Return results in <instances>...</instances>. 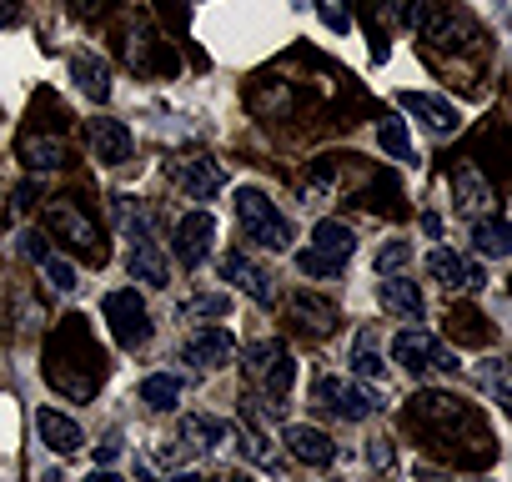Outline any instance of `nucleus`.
Segmentation results:
<instances>
[{
  "label": "nucleus",
  "mask_w": 512,
  "mask_h": 482,
  "mask_svg": "<svg viewBox=\"0 0 512 482\" xmlns=\"http://www.w3.org/2000/svg\"><path fill=\"white\" fill-rule=\"evenodd\" d=\"M377 141H382L387 156H397V161H417V151H412V141H407V121H382V126H377Z\"/></svg>",
  "instance_id": "obj_32"
},
{
  "label": "nucleus",
  "mask_w": 512,
  "mask_h": 482,
  "mask_svg": "<svg viewBox=\"0 0 512 482\" xmlns=\"http://www.w3.org/2000/svg\"><path fill=\"white\" fill-rule=\"evenodd\" d=\"M472 482H492V477H472Z\"/></svg>",
  "instance_id": "obj_48"
},
{
  "label": "nucleus",
  "mask_w": 512,
  "mask_h": 482,
  "mask_svg": "<svg viewBox=\"0 0 512 482\" xmlns=\"http://www.w3.org/2000/svg\"><path fill=\"white\" fill-rule=\"evenodd\" d=\"M181 357H186L196 372H221V367H231V357H236V337H231L226 327H201V332L186 337Z\"/></svg>",
  "instance_id": "obj_10"
},
{
  "label": "nucleus",
  "mask_w": 512,
  "mask_h": 482,
  "mask_svg": "<svg viewBox=\"0 0 512 482\" xmlns=\"http://www.w3.org/2000/svg\"><path fill=\"white\" fill-rule=\"evenodd\" d=\"M352 372H357V377H367V382H382V377H387V362L377 357L372 332H362V337H357V347H352Z\"/></svg>",
  "instance_id": "obj_31"
},
{
  "label": "nucleus",
  "mask_w": 512,
  "mask_h": 482,
  "mask_svg": "<svg viewBox=\"0 0 512 482\" xmlns=\"http://www.w3.org/2000/svg\"><path fill=\"white\" fill-rule=\"evenodd\" d=\"M397 267H407V247H402V241H387V247L377 252V272H382V277H392Z\"/></svg>",
  "instance_id": "obj_38"
},
{
  "label": "nucleus",
  "mask_w": 512,
  "mask_h": 482,
  "mask_svg": "<svg viewBox=\"0 0 512 482\" xmlns=\"http://www.w3.org/2000/svg\"><path fill=\"white\" fill-rule=\"evenodd\" d=\"M46 226H51V236L56 241H66V247H76L86 262H101L106 257V247H101V226L71 201V196H61V201H51L46 206Z\"/></svg>",
  "instance_id": "obj_4"
},
{
  "label": "nucleus",
  "mask_w": 512,
  "mask_h": 482,
  "mask_svg": "<svg viewBox=\"0 0 512 482\" xmlns=\"http://www.w3.org/2000/svg\"><path fill=\"white\" fill-rule=\"evenodd\" d=\"M51 247H46V236L41 231H21V257H31V262H41Z\"/></svg>",
  "instance_id": "obj_39"
},
{
  "label": "nucleus",
  "mask_w": 512,
  "mask_h": 482,
  "mask_svg": "<svg viewBox=\"0 0 512 482\" xmlns=\"http://www.w3.org/2000/svg\"><path fill=\"white\" fill-rule=\"evenodd\" d=\"M21 156H26V166H31V171H56V166H66V161H71V146H66V136L31 131V136L21 141Z\"/></svg>",
  "instance_id": "obj_21"
},
{
  "label": "nucleus",
  "mask_w": 512,
  "mask_h": 482,
  "mask_svg": "<svg viewBox=\"0 0 512 482\" xmlns=\"http://www.w3.org/2000/svg\"><path fill=\"white\" fill-rule=\"evenodd\" d=\"M472 247H477L482 257H507V252H512L507 221H502V216H477V221H472Z\"/></svg>",
  "instance_id": "obj_26"
},
{
  "label": "nucleus",
  "mask_w": 512,
  "mask_h": 482,
  "mask_svg": "<svg viewBox=\"0 0 512 482\" xmlns=\"http://www.w3.org/2000/svg\"><path fill=\"white\" fill-rule=\"evenodd\" d=\"M126 241H131V247H126V272L136 282H146L151 292H161L171 282V267H166L161 247H156V231H141V236H126Z\"/></svg>",
  "instance_id": "obj_12"
},
{
  "label": "nucleus",
  "mask_w": 512,
  "mask_h": 482,
  "mask_svg": "<svg viewBox=\"0 0 512 482\" xmlns=\"http://www.w3.org/2000/svg\"><path fill=\"white\" fill-rule=\"evenodd\" d=\"M322 21H327L332 31H347V26H352V21H347V16H342L337 6H322Z\"/></svg>",
  "instance_id": "obj_42"
},
{
  "label": "nucleus",
  "mask_w": 512,
  "mask_h": 482,
  "mask_svg": "<svg viewBox=\"0 0 512 482\" xmlns=\"http://www.w3.org/2000/svg\"><path fill=\"white\" fill-rule=\"evenodd\" d=\"M312 397H317L327 412H337L342 422H367V417L382 407V397H377L372 387H357V382H347V377H317Z\"/></svg>",
  "instance_id": "obj_6"
},
{
  "label": "nucleus",
  "mask_w": 512,
  "mask_h": 482,
  "mask_svg": "<svg viewBox=\"0 0 512 482\" xmlns=\"http://www.w3.org/2000/svg\"><path fill=\"white\" fill-rule=\"evenodd\" d=\"M46 377L61 397L71 402H91L101 387V352L86 332V317H66L46 347Z\"/></svg>",
  "instance_id": "obj_1"
},
{
  "label": "nucleus",
  "mask_w": 512,
  "mask_h": 482,
  "mask_svg": "<svg viewBox=\"0 0 512 482\" xmlns=\"http://www.w3.org/2000/svg\"><path fill=\"white\" fill-rule=\"evenodd\" d=\"M216 482H251L246 472H226V477H216Z\"/></svg>",
  "instance_id": "obj_47"
},
{
  "label": "nucleus",
  "mask_w": 512,
  "mask_h": 482,
  "mask_svg": "<svg viewBox=\"0 0 512 482\" xmlns=\"http://www.w3.org/2000/svg\"><path fill=\"white\" fill-rule=\"evenodd\" d=\"M292 317H297L307 332H317V337L337 332V322H342L337 302H327V297H312V292H297V297H292Z\"/></svg>",
  "instance_id": "obj_23"
},
{
  "label": "nucleus",
  "mask_w": 512,
  "mask_h": 482,
  "mask_svg": "<svg viewBox=\"0 0 512 482\" xmlns=\"http://www.w3.org/2000/svg\"><path fill=\"white\" fill-rule=\"evenodd\" d=\"M312 247H317V252H327V257L352 262L357 236H352V226H342V221H317V226H312Z\"/></svg>",
  "instance_id": "obj_27"
},
{
  "label": "nucleus",
  "mask_w": 512,
  "mask_h": 482,
  "mask_svg": "<svg viewBox=\"0 0 512 482\" xmlns=\"http://www.w3.org/2000/svg\"><path fill=\"white\" fill-rule=\"evenodd\" d=\"M171 482H206V477H201V472H176Z\"/></svg>",
  "instance_id": "obj_46"
},
{
  "label": "nucleus",
  "mask_w": 512,
  "mask_h": 482,
  "mask_svg": "<svg viewBox=\"0 0 512 482\" xmlns=\"http://www.w3.org/2000/svg\"><path fill=\"white\" fill-rule=\"evenodd\" d=\"M36 432H41V442H46L51 452H61V457L81 452V442H86V432H81L71 417H61L56 407H41V412H36Z\"/></svg>",
  "instance_id": "obj_19"
},
{
  "label": "nucleus",
  "mask_w": 512,
  "mask_h": 482,
  "mask_svg": "<svg viewBox=\"0 0 512 482\" xmlns=\"http://www.w3.org/2000/svg\"><path fill=\"white\" fill-rule=\"evenodd\" d=\"M126 61L136 66V71H161V76H171L176 71V56H171V46L156 36V26H146L141 16H131L126 21Z\"/></svg>",
  "instance_id": "obj_9"
},
{
  "label": "nucleus",
  "mask_w": 512,
  "mask_h": 482,
  "mask_svg": "<svg viewBox=\"0 0 512 482\" xmlns=\"http://www.w3.org/2000/svg\"><path fill=\"white\" fill-rule=\"evenodd\" d=\"M111 221L121 236H141V231H156V216L136 201V196H111Z\"/></svg>",
  "instance_id": "obj_28"
},
{
  "label": "nucleus",
  "mask_w": 512,
  "mask_h": 482,
  "mask_svg": "<svg viewBox=\"0 0 512 482\" xmlns=\"http://www.w3.org/2000/svg\"><path fill=\"white\" fill-rule=\"evenodd\" d=\"M171 181H176L191 201H211V196L226 186V171H221L211 156H186V161H171Z\"/></svg>",
  "instance_id": "obj_13"
},
{
  "label": "nucleus",
  "mask_w": 512,
  "mask_h": 482,
  "mask_svg": "<svg viewBox=\"0 0 512 482\" xmlns=\"http://www.w3.org/2000/svg\"><path fill=\"white\" fill-rule=\"evenodd\" d=\"M397 106H402V111H412V116H422L432 136H452V131L462 126V116H457L442 96H427V91H402V96H397Z\"/></svg>",
  "instance_id": "obj_18"
},
{
  "label": "nucleus",
  "mask_w": 512,
  "mask_h": 482,
  "mask_svg": "<svg viewBox=\"0 0 512 482\" xmlns=\"http://www.w3.org/2000/svg\"><path fill=\"white\" fill-rule=\"evenodd\" d=\"M452 191H457V206H462L467 216L492 206V191H487V181H482L477 166H457V171H452Z\"/></svg>",
  "instance_id": "obj_25"
},
{
  "label": "nucleus",
  "mask_w": 512,
  "mask_h": 482,
  "mask_svg": "<svg viewBox=\"0 0 512 482\" xmlns=\"http://www.w3.org/2000/svg\"><path fill=\"white\" fill-rule=\"evenodd\" d=\"M221 277H226L236 292H246L256 307H272V302H277V282H272V272H262L251 257H241V252H226V257H221Z\"/></svg>",
  "instance_id": "obj_11"
},
{
  "label": "nucleus",
  "mask_w": 512,
  "mask_h": 482,
  "mask_svg": "<svg viewBox=\"0 0 512 482\" xmlns=\"http://www.w3.org/2000/svg\"><path fill=\"white\" fill-rule=\"evenodd\" d=\"M21 21V0H0V31H11Z\"/></svg>",
  "instance_id": "obj_41"
},
{
  "label": "nucleus",
  "mask_w": 512,
  "mask_h": 482,
  "mask_svg": "<svg viewBox=\"0 0 512 482\" xmlns=\"http://www.w3.org/2000/svg\"><path fill=\"white\" fill-rule=\"evenodd\" d=\"M36 267H41V272L51 277V287H61V292H76V287H81V282H76V267H71L66 257H56V252H46Z\"/></svg>",
  "instance_id": "obj_35"
},
{
  "label": "nucleus",
  "mask_w": 512,
  "mask_h": 482,
  "mask_svg": "<svg viewBox=\"0 0 512 482\" xmlns=\"http://www.w3.org/2000/svg\"><path fill=\"white\" fill-rule=\"evenodd\" d=\"M86 141H91L96 161H106V166H126V161H131V151H136V141H131L126 121H111V116H96V121L86 126Z\"/></svg>",
  "instance_id": "obj_15"
},
{
  "label": "nucleus",
  "mask_w": 512,
  "mask_h": 482,
  "mask_svg": "<svg viewBox=\"0 0 512 482\" xmlns=\"http://www.w3.org/2000/svg\"><path fill=\"white\" fill-rule=\"evenodd\" d=\"M226 432L236 437V447H241V452H246V457H251L256 467H272V472L282 467V462H277V452L267 447V437H262V432H251V427H241V422H231Z\"/></svg>",
  "instance_id": "obj_30"
},
{
  "label": "nucleus",
  "mask_w": 512,
  "mask_h": 482,
  "mask_svg": "<svg viewBox=\"0 0 512 482\" xmlns=\"http://www.w3.org/2000/svg\"><path fill=\"white\" fill-rule=\"evenodd\" d=\"M422 231H427V236H442V216H437V211H422Z\"/></svg>",
  "instance_id": "obj_43"
},
{
  "label": "nucleus",
  "mask_w": 512,
  "mask_h": 482,
  "mask_svg": "<svg viewBox=\"0 0 512 482\" xmlns=\"http://www.w3.org/2000/svg\"><path fill=\"white\" fill-rule=\"evenodd\" d=\"M66 6H71V11H76V16H91V11H96V6H101V0H66Z\"/></svg>",
  "instance_id": "obj_44"
},
{
  "label": "nucleus",
  "mask_w": 512,
  "mask_h": 482,
  "mask_svg": "<svg viewBox=\"0 0 512 482\" xmlns=\"http://www.w3.org/2000/svg\"><path fill=\"white\" fill-rule=\"evenodd\" d=\"M236 221H241V236L251 241V247H262V252H287V247H292V226H287V216L267 201V191L241 186V191H236Z\"/></svg>",
  "instance_id": "obj_2"
},
{
  "label": "nucleus",
  "mask_w": 512,
  "mask_h": 482,
  "mask_svg": "<svg viewBox=\"0 0 512 482\" xmlns=\"http://www.w3.org/2000/svg\"><path fill=\"white\" fill-rule=\"evenodd\" d=\"M231 302L226 297H191L186 307H181V317H221Z\"/></svg>",
  "instance_id": "obj_37"
},
{
  "label": "nucleus",
  "mask_w": 512,
  "mask_h": 482,
  "mask_svg": "<svg viewBox=\"0 0 512 482\" xmlns=\"http://www.w3.org/2000/svg\"><path fill=\"white\" fill-rule=\"evenodd\" d=\"M246 382L256 387V392H267L272 402H282L287 392H292V382H297V362H292V352H287V342H256V347H246Z\"/></svg>",
  "instance_id": "obj_3"
},
{
  "label": "nucleus",
  "mask_w": 512,
  "mask_h": 482,
  "mask_svg": "<svg viewBox=\"0 0 512 482\" xmlns=\"http://www.w3.org/2000/svg\"><path fill=\"white\" fill-rule=\"evenodd\" d=\"M86 482H121V477H116V472H111V467H96V472H91V477H86Z\"/></svg>",
  "instance_id": "obj_45"
},
{
  "label": "nucleus",
  "mask_w": 512,
  "mask_h": 482,
  "mask_svg": "<svg viewBox=\"0 0 512 482\" xmlns=\"http://www.w3.org/2000/svg\"><path fill=\"white\" fill-rule=\"evenodd\" d=\"M141 402H146L151 412H171V407L181 402V377H171V372H151V377L141 382Z\"/></svg>",
  "instance_id": "obj_29"
},
{
  "label": "nucleus",
  "mask_w": 512,
  "mask_h": 482,
  "mask_svg": "<svg viewBox=\"0 0 512 482\" xmlns=\"http://www.w3.org/2000/svg\"><path fill=\"white\" fill-rule=\"evenodd\" d=\"M287 452L307 467H332L337 462V442L322 432V427H307V422H292L287 427Z\"/></svg>",
  "instance_id": "obj_17"
},
{
  "label": "nucleus",
  "mask_w": 512,
  "mask_h": 482,
  "mask_svg": "<svg viewBox=\"0 0 512 482\" xmlns=\"http://www.w3.org/2000/svg\"><path fill=\"white\" fill-rule=\"evenodd\" d=\"M116 457H121V437H106V442L96 447V467H111Z\"/></svg>",
  "instance_id": "obj_40"
},
{
  "label": "nucleus",
  "mask_w": 512,
  "mask_h": 482,
  "mask_svg": "<svg viewBox=\"0 0 512 482\" xmlns=\"http://www.w3.org/2000/svg\"><path fill=\"white\" fill-rule=\"evenodd\" d=\"M422 36H427V46L462 51V46L472 41V21L452 6V0H427V11H422Z\"/></svg>",
  "instance_id": "obj_8"
},
{
  "label": "nucleus",
  "mask_w": 512,
  "mask_h": 482,
  "mask_svg": "<svg viewBox=\"0 0 512 482\" xmlns=\"http://www.w3.org/2000/svg\"><path fill=\"white\" fill-rule=\"evenodd\" d=\"M377 297H382V307H387L392 317H402V322H422V312H427L417 282H407V277H387V282L377 287Z\"/></svg>",
  "instance_id": "obj_22"
},
{
  "label": "nucleus",
  "mask_w": 512,
  "mask_h": 482,
  "mask_svg": "<svg viewBox=\"0 0 512 482\" xmlns=\"http://www.w3.org/2000/svg\"><path fill=\"white\" fill-rule=\"evenodd\" d=\"M502 367H507V362H497V357H487V362L477 367V382L487 387V397H492L497 407H507V382H502Z\"/></svg>",
  "instance_id": "obj_36"
},
{
  "label": "nucleus",
  "mask_w": 512,
  "mask_h": 482,
  "mask_svg": "<svg viewBox=\"0 0 512 482\" xmlns=\"http://www.w3.org/2000/svg\"><path fill=\"white\" fill-rule=\"evenodd\" d=\"M71 81L91 96V101H111V66L91 51H71Z\"/></svg>",
  "instance_id": "obj_20"
},
{
  "label": "nucleus",
  "mask_w": 512,
  "mask_h": 482,
  "mask_svg": "<svg viewBox=\"0 0 512 482\" xmlns=\"http://www.w3.org/2000/svg\"><path fill=\"white\" fill-rule=\"evenodd\" d=\"M447 337H457V342H492V327H487V317H477V312H452Z\"/></svg>",
  "instance_id": "obj_33"
},
{
  "label": "nucleus",
  "mask_w": 512,
  "mask_h": 482,
  "mask_svg": "<svg viewBox=\"0 0 512 482\" xmlns=\"http://www.w3.org/2000/svg\"><path fill=\"white\" fill-rule=\"evenodd\" d=\"M211 236H216L211 211H191V216H181V221H176V257H181V267H191V272H196V267L206 262Z\"/></svg>",
  "instance_id": "obj_14"
},
{
  "label": "nucleus",
  "mask_w": 512,
  "mask_h": 482,
  "mask_svg": "<svg viewBox=\"0 0 512 482\" xmlns=\"http://www.w3.org/2000/svg\"><path fill=\"white\" fill-rule=\"evenodd\" d=\"M427 272L447 287V292H462V287H487V272L477 267V262H462L457 252H447V247H437V252H427Z\"/></svg>",
  "instance_id": "obj_16"
},
{
  "label": "nucleus",
  "mask_w": 512,
  "mask_h": 482,
  "mask_svg": "<svg viewBox=\"0 0 512 482\" xmlns=\"http://www.w3.org/2000/svg\"><path fill=\"white\" fill-rule=\"evenodd\" d=\"M221 442H226V422H221V417H206V412L181 417V447H186V452H211V447H221Z\"/></svg>",
  "instance_id": "obj_24"
},
{
  "label": "nucleus",
  "mask_w": 512,
  "mask_h": 482,
  "mask_svg": "<svg viewBox=\"0 0 512 482\" xmlns=\"http://www.w3.org/2000/svg\"><path fill=\"white\" fill-rule=\"evenodd\" d=\"M297 267H302V277H342V272H347L342 257H327V252H317V247L297 252Z\"/></svg>",
  "instance_id": "obj_34"
},
{
  "label": "nucleus",
  "mask_w": 512,
  "mask_h": 482,
  "mask_svg": "<svg viewBox=\"0 0 512 482\" xmlns=\"http://www.w3.org/2000/svg\"><path fill=\"white\" fill-rule=\"evenodd\" d=\"M101 312H106V327H111V337H116L121 347H141V342H146L151 322H146V302H141V292H131V287L106 292V297H101Z\"/></svg>",
  "instance_id": "obj_7"
},
{
  "label": "nucleus",
  "mask_w": 512,
  "mask_h": 482,
  "mask_svg": "<svg viewBox=\"0 0 512 482\" xmlns=\"http://www.w3.org/2000/svg\"><path fill=\"white\" fill-rule=\"evenodd\" d=\"M392 357H397L407 372H427V367H437V372H457V367H462V362H457V352H452L442 337L422 332V327L397 332V337H392Z\"/></svg>",
  "instance_id": "obj_5"
}]
</instances>
